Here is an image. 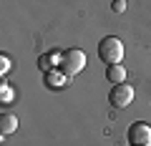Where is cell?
Masks as SVG:
<instances>
[{
  "label": "cell",
  "mask_w": 151,
  "mask_h": 146,
  "mask_svg": "<svg viewBox=\"0 0 151 146\" xmlns=\"http://www.w3.org/2000/svg\"><path fill=\"white\" fill-rule=\"evenodd\" d=\"M108 101H111L113 108L131 106V101H134V88H131L129 83H116V86L111 88V93H108Z\"/></svg>",
  "instance_id": "3957f363"
},
{
  "label": "cell",
  "mask_w": 151,
  "mask_h": 146,
  "mask_svg": "<svg viewBox=\"0 0 151 146\" xmlns=\"http://www.w3.org/2000/svg\"><path fill=\"white\" fill-rule=\"evenodd\" d=\"M124 3H126V0H124Z\"/></svg>",
  "instance_id": "8fae6325"
},
{
  "label": "cell",
  "mask_w": 151,
  "mask_h": 146,
  "mask_svg": "<svg viewBox=\"0 0 151 146\" xmlns=\"http://www.w3.org/2000/svg\"><path fill=\"white\" fill-rule=\"evenodd\" d=\"M124 10H126L124 0H113V13H124Z\"/></svg>",
  "instance_id": "ba28073f"
},
{
  "label": "cell",
  "mask_w": 151,
  "mask_h": 146,
  "mask_svg": "<svg viewBox=\"0 0 151 146\" xmlns=\"http://www.w3.org/2000/svg\"><path fill=\"white\" fill-rule=\"evenodd\" d=\"M0 68H3V73H5V70L10 68V60H8L5 55H3V58H0Z\"/></svg>",
  "instance_id": "9c48e42d"
},
{
  "label": "cell",
  "mask_w": 151,
  "mask_h": 146,
  "mask_svg": "<svg viewBox=\"0 0 151 146\" xmlns=\"http://www.w3.org/2000/svg\"><path fill=\"white\" fill-rule=\"evenodd\" d=\"M98 58H101L106 65L121 63V58H124V43H121L119 38H113V35L103 38L101 43H98Z\"/></svg>",
  "instance_id": "6da1fadb"
},
{
  "label": "cell",
  "mask_w": 151,
  "mask_h": 146,
  "mask_svg": "<svg viewBox=\"0 0 151 146\" xmlns=\"http://www.w3.org/2000/svg\"><path fill=\"white\" fill-rule=\"evenodd\" d=\"M129 141L131 146H151V126L146 121H136L129 126Z\"/></svg>",
  "instance_id": "277c9868"
},
{
  "label": "cell",
  "mask_w": 151,
  "mask_h": 146,
  "mask_svg": "<svg viewBox=\"0 0 151 146\" xmlns=\"http://www.w3.org/2000/svg\"><path fill=\"white\" fill-rule=\"evenodd\" d=\"M38 68L43 70V73L50 70V68H53V55H40V58H38Z\"/></svg>",
  "instance_id": "52a82bcc"
},
{
  "label": "cell",
  "mask_w": 151,
  "mask_h": 146,
  "mask_svg": "<svg viewBox=\"0 0 151 146\" xmlns=\"http://www.w3.org/2000/svg\"><path fill=\"white\" fill-rule=\"evenodd\" d=\"M15 129H18V119L13 114H3V116H0V134H3V136L15 134Z\"/></svg>",
  "instance_id": "5b68a950"
},
{
  "label": "cell",
  "mask_w": 151,
  "mask_h": 146,
  "mask_svg": "<svg viewBox=\"0 0 151 146\" xmlns=\"http://www.w3.org/2000/svg\"><path fill=\"white\" fill-rule=\"evenodd\" d=\"M106 78H108L111 83H126V68H124V65H119V63L108 65V70H106Z\"/></svg>",
  "instance_id": "8992f818"
},
{
  "label": "cell",
  "mask_w": 151,
  "mask_h": 146,
  "mask_svg": "<svg viewBox=\"0 0 151 146\" xmlns=\"http://www.w3.org/2000/svg\"><path fill=\"white\" fill-rule=\"evenodd\" d=\"M48 83H50V86H58L60 78H58V76H53V73H48Z\"/></svg>",
  "instance_id": "30bf717a"
},
{
  "label": "cell",
  "mask_w": 151,
  "mask_h": 146,
  "mask_svg": "<svg viewBox=\"0 0 151 146\" xmlns=\"http://www.w3.org/2000/svg\"><path fill=\"white\" fill-rule=\"evenodd\" d=\"M83 68H86V53L83 50L70 48L60 55V70H63V76H78Z\"/></svg>",
  "instance_id": "7a4b0ae2"
}]
</instances>
